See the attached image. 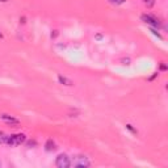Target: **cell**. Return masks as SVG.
<instances>
[{"label":"cell","instance_id":"5bb4252c","mask_svg":"<svg viewBox=\"0 0 168 168\" xmlns=\"http://www.w3.org/2000/svg\"><path fill=\"white\" fill-rule=\"evenodd\" d=\"M160 70H167V66L166 64H160Z\"/></svg>","mask_w":168,"mask_h":168},{"label":"cell","instance_id":"9a60e30c","mask_svg":"<svg viewBox=\"0 0 168 168\" xmlns=\"http://www.w3.org/2000/svg\"><path fill=\"white\" fill-rule=\"evenodd\" d=\"M2 38H3V34H2V33H0V40H2Z\"/></svg>","mask_w":168,"mask_h":168},{"label":"cell","instance_id":"6da1fadb","mask_svg":"<svg viewBox=\"0 0 168 168\" xmlns=\"http://www.w3.org/2000/svg\"><path fill=\"white\" fill-rule=\"evenodd\" d=\"M25 141H26V135H25L24 133H20V134H12V135H8V137H7L5 145L11 146V147H15V146L23 145Z\"/></svg>","mask_w":168,"mask_h":168},{"label":"cell","instance_id":"3957f363","mask_svg":"<svg viewBox=\"0 0 168 168\" xmlns=\"http://www.w3.org/2000/svg\"><path fill=\"white\" fill-rule=\"evenodd\" d=\"M55 166L58 168H69L71 166V160L66 154H59V155L57 156Z\"/></svg>","mask_w":168,"mask_h":168},{"label":"cell","instance_id":"7a4b0ae2","mask_svg":"<svg viewBox=\"0 0 168 168\" xmlns=\"http://www.w3.org/2000/svg\"><path fill=\"white\" fill-rule=\"evenodd\" d=\"M71 164H72L74 167H76V168H85V167L91 166V162L88 160L87 156L76 155V156H74V158H72V162H71Z\"/></svg>","mask_w":168,"mask_h":168},{"label":"cell","instance_id":"5b68a950","mask_svg":"<svg viewBox=\"0 0 168 168\" xmlns=\"http://www.w3.org/2000/svg\"><path fill=\"white\" fill-rule=\"evenodd\" d=\"M0 120H2V121H4L5 124L11 125V126H19V125H20V121H19V120L15 118L13 116L5 114V113H2V114H0Z\"/></svg>","mask_w":168,"mask_h":168},{"label":"cell","instance_id":"7c38bea8","mask_svg":"<svg viewBox=\"0 0 168 168\" xmlns=\"http://www.w3.org/2000/svg\"><path fill=\"white\" fill-rule=\"evenodd\" d=\"M126 129H129V130H130L131 133H137V130H134V129H133V126H131L130 124H127V125H126Z\"/></svg>","mask_w":168,"mask_h":168},{"label":"cell","instance_id":"277c9868","mask_svg":"<svg viewBox=\"0 0 168 168\" xmlns=\"http://www.w3.org/2000/svg\"><path fill=\"white\" fill-rule=\"evenodd\" d=\"M141 19H142V21H143V23L150 25V26H152V28H160L159 20L156 19V17L151 16V15H142Z\"/></svg>","mask_w":168,"mask_h":168},{"label":"cell","instance_id":"ba28073f","mask_svg":"<svg viewBox=\"0 0 168 168\" xmlns=\"http://www.w3.org/2000/svg\"><path fill=\"white\" fill-rule=\"evenodd\" d=\"M142 3L147 7V8H152L155 5V0H142Z\"/></svg>","mask_w":168,"mask_h":168},{"label":"cell","instance_id":"2e32d148","mask_svg":"<svg viewBox=\"0 0 168 168\" xmlns=\"http://www.w3.org/2000/svg\"><path fill=\"white\" fill-rule=\"evenodd\" d=\"M0 2H8V0H0Z\"/></svg>","mask_w":168,"mask_h":168},{"label":"cell","instance_id":"8992f818","mask_svg":"<svg viewBox=\"0 0 168 168\" xmlns=\"http://www.w3.org/2000/svg\"><path fill=\"white\" fill-rule=\"evenodd\" d=\"M55 148H57L55 147V142L53 141V139H49V141L45 143V150H46V151H49V152L50 151H54Z\"/></svg>","mask_w":168,"mask_h":168},{"label":"cell","instance_id":"9c48e42d","mask_svg":"<svg viewBox=\"0 0 168 168\" xmlns=\"http://www.w3.org/2000/svg\"><path fill=\"white\" fill-rule=\"evenodd\" d=\"M7 137H8V135H7L4 131H2L0 130V145H3V143H5V141H7Z\"/></svg>","mask_w":168,"mask_h":168},{"label":"cell","instance_id":"30bf717a","mask_svg":"<svg viewBox=\"0 0 168 168\" xmlns=\"http://www.w3.org/2000/svg\"><path fill=\"white\" fill-rule=\"evenodd\" d=\"M151 32H152V33H154V34H155V35H156V37H158V38H160V40H163V37H162V34H160V33H159V32H158V30H156V29H155V28H151Z\"/></svg>","mask_w":168,"mask_h":168},{"label":"cell","instance_id":"8fae6325","mask_svg":"<svg viewBox=\"0 0 168 168\" xmlns=\"http://www.w3.org/2000/svg\"><path fill=\"white\" fill-rule=\"evenodd\" d=\"M110 3H113V4H117V5H120V4H124L126 0H109Z\"/></svg>","mask_w":168,"mask_h":168},{"label":"cell","instance_id":"4fadbf2b","mask_svg":"<svg viewBox=\"0 0 168 168\" xmlns=\"http://www.w3.org/2000/svg\"><path fill=\"white\" fill-rule=\"evenodd\" d=\"M35 145H37V143H35V141H32V142H29V143H28V146H29V147H34Z\"/></svg>","mask_w":168,"mask_h":168},{"label":"cell","instance_id":"52a82bcc","mask_svg":"<svg viewBox=\"0 0 168 168\" xmlns=\"http://www.w3.org/2000/svg\"><path fill=\"white\" fill-rule=\"evenodd\" d=\"M58 80H59V83H62L64 85H72V81H71L70 79H67V78L62 76V75H59L58 76Z\"/></svg>","mask_w":168,"mask_h":168}]
</instances>
